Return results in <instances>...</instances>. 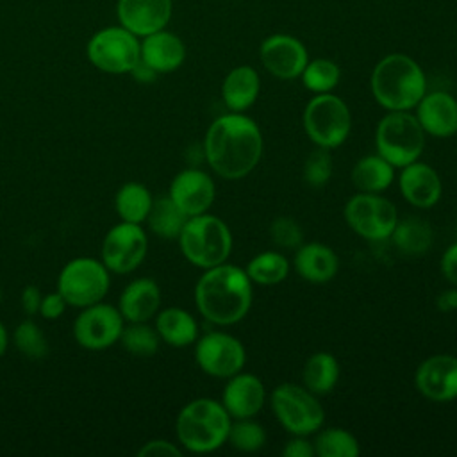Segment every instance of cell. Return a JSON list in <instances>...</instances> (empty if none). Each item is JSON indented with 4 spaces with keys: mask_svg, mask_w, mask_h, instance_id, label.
Wrapping results in <instances>:
<instances>
[{
    "mask_svg": "<svg viewBox=\"0 0 457 457\" xmlns=\"http://www.w3.org/2000/svg\"><path fill=\"white\" fill-rule=\"evenodd\" d=\"M204 157L221 179L239 180L250 175L264 152L259 125L243 112H227L216 118L204 137Z\"/></svg>",
    "mask_w": 457,
    "mask_h": 457,
    "instance_id": "1",
    "label": "cell"
},
{
    "mask_svg": "<svg viewBox=\"0 0 457 457\" xmlns=\"http://www.w3.org/2000/svg\"><path fill=\"white\" fill-rule=\"evenodd\" d=\"M253 286L245 268L221 262L207 268L195 286L200 314L220 327L239 323L250 311Z\"/></svg>",
    "mask_w": 457,
    "mask_h": 457,
    "instance_id": "2",
    "label": "cell"
},
{
    "mask_svg": "<svg viewBox=\"0 0 457 457\" xmlns=\"http://www.w3.org/2000/svg\"><path fill=\"white\" fill-rule=\"evenodd\" d=\"M370 89L386 111H411L427 93L421 66L405 54H387L373 68Z\"/></svg>",
    "mask_w": 457,
    "mask_h": 457,
    "instance_id": "3",
    "label": "cell"
},
{
    "mask_svg": "<svg viewBox=\"0 0 457 457\" xmlns=\"http://www.w3.org/2000/svg\"><path fill=\"white\" fill-rule=\"evenodd\" d=\"M232 418L214 398H196L177 416V439L193 453H209L227 443Z\"/></svg>",
    "mask_w": 457,
    "mask_h": 457,
    "instance_id": "4",
    "label": "cell"
},
{
    "mask_svg": "<svg viewBox=\"0 0 457 457\" xmlns=\"http://www.w3.org/2000/svg\"><path fill=\"white\" fill-rule=\"evenodd\" d=\"M177 239L184 257L202 270L227 262L232 252V232L228 225L221 218L207 212L189 216Z\"/></svg>",
    "mask_w": 457,
    "mask_h": 457,
    "instance_id": "5",
    "label": "cell"
},
{
    "mask_svg": "<svg viewBox=\"0 0 457 457\" xmlns=\"http://www.w3.org/2000/svg\"><path fill=\"white\" fill-rule=\"evenodd\" d=\"M425 130L411 111H387L375 129V148L395 168L418 161L425 150Z\"/></svg>",
    "mask_w": 457,
    "mask_h": 457,
    "instance_id": "6",
    "label": "cell"
},
{
    "mask_svg": "<svg viewBox=\"0 0 457 457\" xmlns=\"http://www.w3.org/2000/svg\"><path fill=\"white\" fill-rule=\"evenodd\" d=\"M270 407L277 421L291 436H312L325 421V409L318 395L303 384H278L270 395Z\"/></svg>",
    "mask_w": 457,
    "mask_h": 457,
    "instance_id": "7",
    "label": "cell"
},
{
    "mask_svg": "<svg viewBox=\"0 0 457 457\" xmlns=\"http://www.w3.org/2000/svg\"><path fill=\"white\" fill-rule=\"evenodd\" d=\"M302 125L314 146L334 150L350 136V107L334 93L314 95L303 109Z\"/></svg>",
    "mask_w": 457,
    "mask_h": 457,
    "instance_id": "8",
    "label": "cell"
},
{
    "mask_svg": "<svg viewBox=\"0 0 457 457\" xmlns=\"http://www.w3.org/2000/svg\"><path fill=\"white\" fill-rule=\"evenodd\" d=\"M346 225L366 241H386L398 221L396 207L382 193H361L350 196L343 207Z\"/></svg>",
    "mask_w": 457,
    "mask_h": 457,
    "instance_id": "9",
    "label": "cell"
},
{
    "mask_svg": "<svg viewBox=\"0 0 457 457\" xmlns=\"http://www.w3.org/2000/svg\"><path fill=\"white\" fill-rule=\"evenodd\" d=\"M89 61L107 73H127L141 59L137 36L125 27H109L96 32L87 45Z\"/></svg>",
    "mask_w": 457,
    "mask_h": 457,
    "instance_id": "10",
    "label": "cell"
},
{
    "mask_svg": "<svg viewBox=\"0 0 457 457\" xmlns=\"http://www.w3.org/2000/svg\"><path fill=\"white\" fill-rule=\"evenodd\" d=\"M109 287L107 268L95 259L80 257L64 266L59 275V293L66 303L87 307L98 303Z\"/></svg>",
    "mask_w": 457,
    "mask_h": 457,
    "instance_id": "11",
    "label": "cell"
},
{
    "mask_svg": "<svg viewBox=\"0 0 457 457\" xmlns=\"http://www.w3.org/2000/svg\"><path fill=\"white\" fill-rule=\"evenodd\" d=\"M195 343V359L205 375L228 378L245 368L246 350L236 336L221 330H211Z\"/></svg>",
    "mask_w": 457,
    "mask_h": 457,
    "instance_id": "12",
    "label": "cell"
},
{
    "mask_svg": "<svg viewBox=\"0 0 457 457\" xmlns=\"http://www.w3.org/2000/svg\"><path fill=\"white\" fill-rule=\"evenodd\" d=\"M146 248V234L143 232L139 223L123 221L112 227L104 239V266L114 273H129L143 262Z\"/></svg>",
    "mask_w": 457,
    "mask_h": 457,
    "instance_id": "13",
    "label": "cell"
},
{
    "mask_svg": "<svg viewBox=\"0 0 457 457\" xmlns=\"http://www.w3.org/2000/svg\"><path fill=\"white\" fill-rule=\"evenodd\" d=\"M123 330V316L111 305H87L75 320V339L80 346L89 350H102L111 346Z\"/></svg>",
    "mask_w": 457,
    "mask_h": 457,
    "instance_id": "14",
    "label": "cell"
},
{
    "mask_svg": "<svg viewBox=\"0 0 457 457\" xmlns=\"http://www.w3.org/2000/svg\"><path fill=\"white\" fill-rule=\"evenodd\" d=\"M414 386L421 396L436 403H448L457 398V357L436 353L420 362L414 373Z\"/></svg>",
    "mask_w": 457,
    "mask_h": 457,
    "instance_id": "15",
    "label": "cell"
},
{
    "mask_svg": "<svg viewBox=\"0 0 457 457\" xmlns=\"http://www.w3.org/2000/svg\"><path fill=\"white\" fill-rule=\"evenodd\" d=\"M259 57L264 70L282 80L298 79L309 62L305 45L289 34H271L259 48Z\"/></svg>",
    "mask_w": 457,
    "mask_h": 457,
    "instance_id": "16",
    "label": "cell"
},
{
    "mask_svg": "<svg viewBox=\"0 0 457 457\" xmlns=\"http://www.w3.org/2000/svg\"><path fill=\"white\" fill-rule=\"evenodd\" d=\"M216 196L214 180L198 168H186L175 175L170 186V198L189 218L211 209Z\"/></svg>",
    "mask_w": 457,
    "mask_h": 457,
    "instance_id": "17",
    "label": "cell"
},
{
    "mask_svg": "<svg viewBox=\"0 0 457 457\" xmlns=\"http://www.w3.org/2000/svg\"><path fill=\"white\" fill-rule=\"evenodd\" d=\"M266 403L264 382L248 371H239L227 378L221 393V405L232 420L255 418Z\"/></svg>",
    "mask_w": 457,
    "mask_h": 457,
    "instance_id": "18",
    "label": "cell"
},
{
    "mask_svg": "<svg viewBox=\"0 0 457 457\" xmlns=\"http://www.w3.org/2000/svg\"><path fill=\"white\" fill-rule=\"evenodd\" d=\"M398 187L403 200L416 209L434 207L443 195L439 173L420 159L400 168Z\"/></svg>",
    "mask_w": 457,
    "mask_h": 457,
    "instance_id": "19",
    "label": "cell"
},
{
    "mask_svg": "<svg viewBox=\"0 0 457 457\" xmlns=\"http://www.w3.org/2000/svg\"><path fill=\"white\" fill-rule=\"evenodd\" d=\"M414 116L425 134L432 137L457 134V98L446 91L425 93L414 107Z\"/></svg>",
    "mask_w": 457,
    "mask_h": 457,
    "instance_id": "20",
    "label": "cell"
},
{
    "mask_svg": "<svg viewBox=\"0 0 457 457\" xmlns=\"http://www.w3.org/2000/svg\"><path fill=\"white\" fill-rule=\"evenodd\" d=\"M118 18L121 27L145 37L166 27L171 18V0H120Z\"/></svg>",
    "mask_w": 457,
    "mask_h": 457,
    "instance_id": "21",
    "label": "cell"
},
{
    "mask_svg": "<svg viewBox=\"0 0 457 457\" xmlns=\"http://www.w3.org/2000/svg\"><path fill=\"white\" fill-rule=\"evenodd\" d=\"M293 268L303 280L311 284H325L336 277L339 259L330 246L320 241H303L295 252Z\"/></svg>",
    "mask_w": 457,
    "mask_h": 457,
    "instance_id": "22",
    "label": "cell"
},
{
    "mask_svg": "<svg viewBox=\"0 0 457 457\" xmlns=\"http://www.w3.org/2000/svg\"><path fill=\"white\" fill-rule=\"evenodd\" d=\"M186 59V46L182 39L171 32L157 30L145 36L141 43V61L157 73L177 70Z\"/></svg>",
    "mask_w": 457,
    "mask_h": 457,
    "instance_id": "23",
    "label": "cell"
},
{
    "mask_svg": "<svg viewBox=\"0 0 457 457\" xmlns=\"http://www.w3.org/2000/svg\"><path fill=\"white\" fill-rule=\"evenodd\" d=\"M261 91V77L255 68L241 64L232 68L221 84V98L230 112L248 111Z\"/></svg>",
    "mask_w": 457,
    "mask_h": 457,
    "instance_id": "24",
    "label": "cell"
},
{
    "mask_svg": "<svg viewBox=\"0 0 457 457\" xmlns=\"http://www.w3.org/2000/svg\"><path fill=\"white\" fill-rule=\"evenodd\" d=\"M161 305V289L152 278H136L132 280L120 296V312L130 321H146L150 320Z\"/></svg>",
    "mask_w": 457,
    "mask_h": 457,
    "instance_id": "25",
    "label": "cell"
},
{
    "mask_svg": "<svg viewBox=\"0 0 457 457\" xmlns=\"http://www.w3.org/2000/svg\"><path fill=\"white\" fill-rule=\"evenodd\" d=\"M389 239H393V245L400 253L407 257H421L434 243V230L427 220L407 216L402 220L398 218Z\"/></svg>",
    "mask_w": 457,
    "mask_h": 457,
    "instance_id": "26",
    "label": "cell"
},
{
    "mask_svg": "<svg viewBox=\"0 0 457 457\" xmlns=\"http://www.w3.org/2000/svg\"><path fill=\"white\" fill-rule=\"evenodd\" d=\"M395 166L378 154L361 157L350 173L353 187L361 193H384L395 180Z\"/></svg>",
    "mask_w": 457,
    "mask_h": 457,
    "instance_id": "27",
    "label": "cell"
},
{
    "mask_svg": "<svg viewBox=\"0 0 457 457\" xmlns=\"http://www.w3.org/2000/svg\"><path fill=\"white\" fill-rule=\"evenodd\" d=\"M159 337L170 346L184 348L198 339V323L191 312L180 307H168L159 312L155 321Z\"/></svg>",
    "mask_w": 457,
    "mask_h": 457,
    "instance_id": "28",
    "label": "cell"
},
{
    "mask_svg": "<svg viewBox=\"0 0 457 457\" xmlns=\"http://www.w3.org/2000/svg\"><path fill=\"white\" fill-rule=\"evenodd\" d=\"M339 373L341 368L334 353L316 352L303 364L302 384L318 396L327 395L337 386Z\"/></svg>",
    "mask_w": 457,
    "mask_h": 457,
    "instance_id": "29",
    "label": "cell"
},
{
    "mask_svg": "<svg viewBox=\"0 0 457 457\" xmlns=\"http://www.w3.org/2000/svg\"><path fill=\"white\" fill-rule=\"evenodd\" d=\"M291 270V262L286 255L277 250H264L255 253L248 264L245 266L246 275L250 277L252 284L257 286H275L280 284Z\"/></svg>",
    "mask_w": 457,
    "mask_h": 457,
    "instance_id": "30",
    "label": "cell"
},
{
    "mask_svg": "<svg viewBox=\"0 0 457 457\" xmlns=\"http://www.w3.org/2000/svg\"><path fill=\"white\" fill-rule=\"evenodd\" d=\"M146 220L154 234L164 239H173V237H179L184 223L187 221V216L177 207V204L168 195V196H159L157 200L152 202Z\"/></svg>",
    "mask_w": 457,
    "mask_h": 457,
    "instance_id": "31",
    "label": "cell"
},
{
    "mask_svg": "<svg viewBox=\"0 0 457 457\" xmlns=\"http://www.w3.org/2000/svg\"><path fill=\"white\" fill-rule=\"evenodd\" d=\"M114 202H116V211L123 221L141 223L143 220H146L154 198L143 184L127 182L118 191Z\"/></svg>",
    "mask_w": 457,
    "mask_h": 457,
    "instance_id": "32",
    "label": "cell"
},
{
    "mask_svg": "<svg viewBox=\"0 0 457 457\" xmlns=\"http://www.w3.org/2000/svg\"><path fill=\"white\" fill-rule=\"evenodd\" d=\"M312 443L316 457H357L361 453L357 437L341 427L318 430Z\"/></svg>",
    "mask_w": 457,
    "mask_h": 457,
    "instance_id": "33",
    "label": "cell"
},
{
    "mask_svg": "<svg viewBox=\"0 0 457 457\" xmlns=\"http://www.w3.org/2000/svg\"><path fill=\"white\" fill-rule=\"evenodd\" d=\"M307 91L320 95V93H332V89L339 84L341 70L339 66L327 57L309 59L302 75H300Z\"/></svg>",
    "mask_w": 457,
    "mask_h": 457,
    "instance_id": "34",
    "label": "cell"
},
{
    "mask_svg": "<svg viewBox=\"0 0 457 457\" xmlns=\"http://www.w3.org/2000/svg\"><path fill=\"white\" fill-rule=\"evenodd\" d=\"M227 443L243 453L259 452L266 445V430L253 418H239L232 420Z\"/></svg>",
    "mask_w": 457,
    "mask_h": 457,
    "instance_id": "35",
    "label": "cell"
},
{
    "mask_svg": "<svg viewBox=\"0 0 457 457\" xmlns=\"http://www.w3.org/2000/svg\"><path fill=\"white\" fill-rule=\"evenodd\" d=\"M120 339L123 348L130 353L139 357H150L157 352L161 337L157 330L148 327L145 321H136L121 330Z\"/></svg>",
    "mask_w": 457,
    "mask_h": 457,
    "instance_id": "36",
    "label": "cell"
},
{
    "mask_svg": "<svg viewBox=\"0 0 457 457\" xmlns=\"http://www.w3.org/2000/svg\"><path fill=\"white\" fill-rule=\"evenodd\" d=\"M332 173H334V159L330 150L316 146L303 161V166H302L303 182L312 189H320L327 186Z\"/></svg>",
    "mask_w": 457,
    "mask_h": 457,
    "instance_id": "37",
    "label": "cell"
},
{
    "mask_svg": "<svg viewBox=\"0 0 457 457\" xmlns=\"http://www.w3.org/2000/svg\"><path fill=\"white\" fill-rule=\"evenodd\" d=\"M270 239L278 248L296 250L303 243L302 225L291 216H277L270 223Z\"/></svg>",
    "mask_w": 457,
    "mask_h": 457,
    "instance_id": "38",
    "label": "cell"
},
{
    "mask_svg": "<svg viewBox=\"0 0 457 457\" xmlns=\"http://www.w3.org/2000/svg\"><path fill=\"white\" fill-rule=\"evenodd\" d=\"M14 343L18 350L30 359H41L48 353V345L43 332L34 321H29V320L20 323V327L16 328Z\"/></svg>",
    "mask_w": 457,
    "mask_h": 457,
    "instance_id": "39",
    "label": "cell"
},
{
    "mask_svg": "<svg viewBox=\"0 0 457 457\" xmlns=\"http://www.w3.org/2000/svg\"><path fill=\"white\" fill-rule=\"evenodd\" d=\"M137 455L141 457H180L182 452L179 446L166 439H154L148 441L145 446L139 448Z\"/></svg>",
    "mask_w": 457,
    "mask_h": 457,
    "instance_id": "40",
    "label": "cell"
},
{
    "mask_svg": "<svg viewBox=\"0 0 457 457\" xmlns=\"http://www.w3.org/2000/svg\"><path fill=\"white\" fill-rule=\"evenodd\" d=\"M284 457H316L314 443L309 439V436H293L286 441L282 448Z\"/></svg>",
    "mask_w": 457,
    "mask_h": 457,
    "instance_id": "41",
    "label": "cell"
},
{
    "mask_svg": "<svg viewBox=\"0 0 457 457\" xmlns=\"http://www.w3.org/2000/svg\"><path fill=\"white\" fill-rule=\"evenodd\" d=\"M439 268H441V273H443L445 280L452 286H457V243L450 245L443 252Z\"/></svg>",
    "mask_w": 457,
    "mask_h": 457,
    "instance_id": "42",
    "label": "cell"
},
{
    "mask_svg": "<svg viewBox=\"0 0 457 457\" xmlns=\"http://www.w3.org/2000/svg\"><path fill=\"white\" fill-rule=\"evenodd\" d=\"M64 307H66V300L62 298V295L57 291V293H50L46 295L45 298H41V305H39V311L45 318L52 320V318H59L62 312H64Z\"/></svg>",
    "mask_w": 457,
    "mask_h": 457,
    "instance_id": "43",
    "label": "cell"
},
{
    "mask_svg": "<svg viewBox=\"0 0 457 457\" xmlns=\"http://www.w3.org/2000/svg\"><path fill=\"white\" fill-rule=\"evenodd\" d=\"M436 307L441 312L457 311V286H452V287H446L445 291H441L436 298Z\"/></svg>",
    "mask_w": 457,
    "mask_h": 457,
    "instance_id": "44",
    "label": "cell"
},
{
    "mask_svg": "<svg viewBox=\"0 0 457 457\" xmlns=\"http://www.w3.org/2000/svg\"><path fill=\"white\" fill-rule=\"evenodd\" d=\"M21 305H23V311L27 314H34L39 311V305H41V293L37 287L34 286H27L21 293Z\"/></svg>",
    "mask_w": 457,
    "mask_h": 457,
    "instance_id": "45",
    "label": "cell"
},
{
    "mask_svg": "<svg viewBox=\"0 0 457 457\" xmlns=\"http://www.w3.org/2000/svg\"><path fill=\"white\" fill-rule=\"evenodd\" d=\"M130 73L134 75V79H137L139 82H152L157 75V71H154L146 62H143L141 59L137 61V64L130 70Z\"/></svg>",
    "mask_w": 457,
    "mask_h": 457,
    "instance_id": "46",
    "label": "cell"
},
{
    "mask_svg": "<svg viewBox=\"0 0 457 457\" xmlns=\"http://www.w3.org/2000/svg\"><path fill=\"white\" fill-rule=\"evenodd\" d=\"M5 346H7V332H5L4 325L0 323V355L5 352Z\"/></svg>",
    "mask_w": 457,
    "mask_h": 457,
    "instance_id": "47",
    "label": "cell"
},
{
    "mask_svg": "<svg viewBox=\"0 0 457 457\" xmlns=\"http://www.w3.org/2000/svg\"><path fill=\"white\" fill-rule=\"evenodd\" d=\"M0 296H2V295H0Z\"/></svg>",
    "mask_w": 457,
    "mask_h": 457,
    "instance_id": "48",
    "label": "cell"
}]
</instances>
